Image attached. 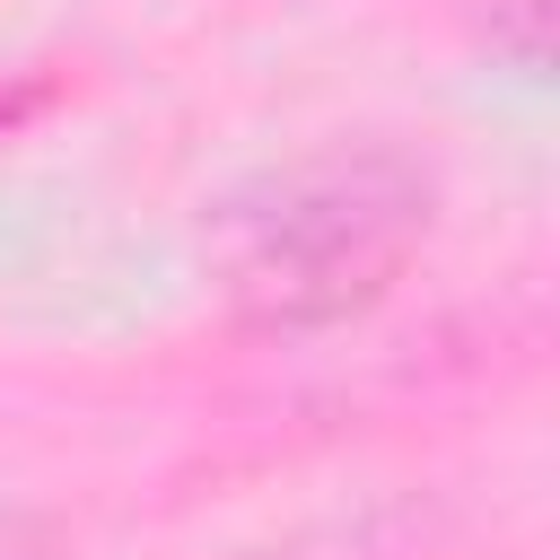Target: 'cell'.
I'll return each instance as SVG.
<instances>
[{"mask_svg":"<svg viewBox=\"0 0 560 560\" xmlns=\"http://www.w3.org/2000/svg\"><path fill=\"white\" fill-rule=\"evenodd\" d=\"M490 52H508L516 70L551 61V0H490Z\"/></svg>","mask_w":560,"mask_h":560,"instance_id":"obj_2","label":"cell"},{"mask_svg":"<svg viewBox=\"0 0 560 560\" xmlns=\"http://www.w3.org/2000/svg\"><path fill=\"white\" fill-rule=\"evenodd\" d=\"M0 560H35V534L18 516H0Z\"/></svg>","mask_w":560,"mask_h":560,"instance_id":"obj_3","label":"cell"},{"mask_svg":"<svg viewBox=\"0 0 560 560\" xmlns=\"http://www.w3.org/2000/svg\"><path fill=\"white\" fill-rule=\"evenodd\" d=\"M429 210L438 192L402 149H315L219 210V298L254 332H324L402 280L429 236Z\"/></svg>","mask_w":560,"mask_h":560,"instance_id":"obj_1","label":"cell"}]
</instances>
